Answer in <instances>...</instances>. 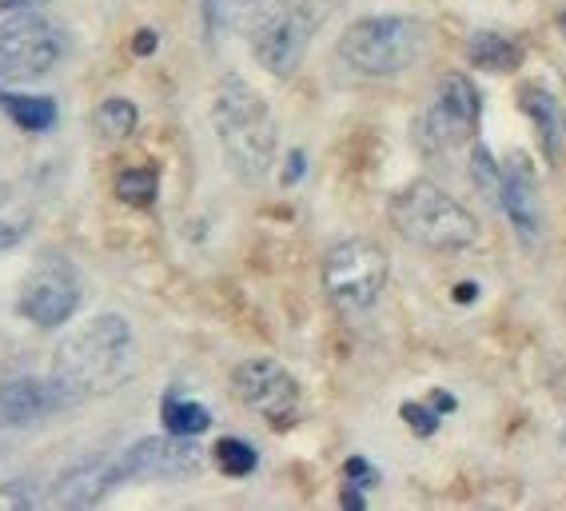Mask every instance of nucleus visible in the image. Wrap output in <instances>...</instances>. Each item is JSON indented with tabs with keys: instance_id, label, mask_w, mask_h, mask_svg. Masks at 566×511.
<instances>
[{
	"instance_id": "nucleus-1",
	"label": "nucleus",
	"mask_w": 566,
	"mask_h": 511,
	"mask_svg": "<svg viewBox=\"0 0 566 511\" xmlns=\"http://www.w3.org/2000/svg\"><path fill=\"white\" fill-rule=\"evenodd\" d=\"M136 372V336L120 312H101L64 336L52 352L49 379L64 408L124 388Z\"/></svg>"
},
{
	"instance_id": "nucleus-2",
	"label": "nucleus",
	"mask_w": 566,
	"mask_h": 511,
	"mask_svg": "<svg viewBox=\"0 0 566 511\" xmlns=\"http://www.w3.org/2000/svg\"><path fill=\"white\" fill-rule=\"evenodd\" d=\"M212 128L220 140L223 164L243 185H260L272 173L280 148V121L272 104L243 81L240 72H223L212 96Z\"/></svg>"
},
{
	"instance_id": "nucleus-3",
	"label": "nucleus",
	"mask_w": 566,
	"mask_h": 511,
	"mask_svg": "<svg viewBox=\"0 0 566 511\" xmlns=\"http://www.w3.org/2000/svg\"><path fill=\"white\" fill-rule=\"evenodd\" d=\"M391 228L427 252H467L479 244V220L436 180H411L387 205Z\"/></svg>"
},
{
	"instance_id": "nucleus-4",
	"label": "nucleus",
	"mask_w": 566,
	"mask_h": 511,
	"mask_svg": "<svg viewBox=\"0 0 566 511\" xmlns=\"http://www.w3.org/2000/svg\"><path fill=\"white\" fill-rule=\"evenodd\" d=\"M427 49V29L419 17H403V12H379V17H364L344 29L335 52L359 76H399V72L415 69Z\"/></svg>"
},
{
	"instance_id": "nucleus-5",
	"label": "nucleus",
	"mask_w": 566,
	"mask_h": 511,
	"mask_svg": "<svg viewBox=\"0 0 566 511\" xmlns=\"http://www.w3.org/2000/svg\"><path fill=\"white\" fill-rule=\"evenodd\" d=\"M391 280V255L367 236H347L324 252V292L339 312H371Z\"/></svg>"
},
{
	"instance_id": "nucleus-6",
	"label": "nucleus",
	"mask_w": 566,
	"mask_h": 511,
	"mask_svg": "<svg viewBox=\"0 0 566 511\" xmlns=\"http://www.w3.org/2000/svg\"><path fill=\"white\" fill-rule=\"evenodd\" d=\"M69 52V36L41 9L9 12L0 21V88L29 84L52 72Z\"/></svg>"
},
{
	"instance_id": "nucleus-7",
	"label": "nucleus",
	"mask_w": 566,
	"mask_h": 511,
	"mask_svg": "<svg viewBox=\"0 0 566 511\" xmlns=\"http://www.w3.org/2000/svg\"><path fill=\"white\" fill-rule=\"evenodd\" d=\"M232 392L243 408L268 419L272 428H292L300 424V408H304V392L300 379L283 368L272 356H252L240 359L232 368Z\"/></svg>"
},
{
	"instance_id": "nucleus-8",
	"label": "nucleus",
	"mask_w": 566,
	"mask_h": 511,
	"mask_svg": "<svg viewBox=\"0 0 566 511\" xmlns=\"http://www.w3.org/2000/svg\"><path fill=\"white\" fill-rule=\"evenodd\" d=\"M81 272L64 255H41L17 292V312L36 327H61L81 312Z\"/></svg>"
},
{
	"instance_id": "nucleus-9",
	"label": "nucleus",
	"mask_w": 566,
	"mask_h": 511,
	"mask_svg": "<svg viewBox=\"0 0 566 511\" xmlns=\"http://www.w3.org/2000/svg\"><path fill=\"white\" fill-rule=\"evenodd\" d=\"M483 121V96L463 72H447L436 88V101L427 104L423 121H419V136L431 153H451L459 144H471Z\"/></svg>"
},
{
	"instance_id": "nucleus-10",
	"label": "nucleus",
	"mask_w": 566,
	"mask_h": 511,
	"mask_svg": "<svg viewBox=\"0 0 566 511\" xmlns=\"http://www.w3.org/2000/svg\"><path fill=\"white\" fill-rule=\"evenodd\" d=\"M200 463H203L200 444L164 431V436H144V440L116 451L112 456V480H116V488L136 480H180V476L200 471Z\"/></svg>"
},
{
	"instance_id": "nucleus-11",
	"label": "nucleus",
	"mask_w": 566,
	"mask_h": 511,
	"mask_svg": "<svg viewBox=\"0 0 566 511\" xmlns=\"http://www.w3.org/2000/svg\"><path fill=\"white\" fill-rule=\"evenodd\" d=\"M339 4H344V0H295L280 29H275L268 41L255 44L252 56L272 72V76H292V72L300 69V61H304L307 44L315 41V32L324 29V21Z\"/></svg>"
},
{
	"instance_id": "nucleus-12",
	"label": "nucleus",
	"mask_w": 566,
	"mask_h": 511,
	"mask_svg": "<svg viewBox=\"0 0 566 511\" xmlns=\"http://www.w3.org/2000/svg\"><path fill=\"white\" fill-rule=\"evenodd\" d=\"M499 212L506 225L515 228L518 244L535 248L543 240V205H538V176L523 153H511L499 160V188H495Z\"/></svg>"
},
{
	"instance_id": "nucleus-13",
	"label": "nucleus",
	"mask_w": 566,
	"mask_h": 511,
	"mask_svg": "<svg viewBox=\"0 0 566 511\" xmlns=\"http://www.w3.org/2000/svg\"><path fill=\"white\" fill-rule=\"evenodd\" d=\"M61 408L64 404L49 376H12L0 384V428H32Z\"/></svg>"
},
{
	"instance_id": "nucleus-14",
	"label": "nucleus",
	"mask_w": 566,
	"mask_h": 511,
	"mask_svg": "<svg viewBox=\"0 0 566 511\" xmlns=\"http://www.w3.org/2000/svg\"><path fill=\"white\" fill-rule=\"evenodd\" d=\"M116 491L112 480V456H84L72 468H64L52 483V503L56 508H96V503Z\"/></svg>"
},
{
	"instance_id": "nucleus-15",
	"label": "nucleus",
	"mask_w": 566,
	"mask_h": 511,
	"mask_svg": "<svg viewBox=\"0 0 566 511\" xmlns=\"http://www.w3.org/2000/svg\"><path fill=\"white\" fill-rule=\"evenodd\" d=\"M292 4L295 0H220L208 12H220V21L255 49L280 29L283 17L292 12Z\"/></svg>"
},
{
	"instance_id": "nucleus-16",
	"label": "nucleus",
	"mask_w": 566,
	"mask_h": 511,
	"mask_svg": "<svg viewBox=\"0 0 566 511\" xmlns=\"http://www.w3.org/2000/svg\"><path fill=\"white\" fill-rule=\"evenodd\" d=\"M463 52H467V64L483 72H515L523 69V56H526L515 36H503L495 29H475L467 36Z\"/></svg>"
},
{
	"instance_id": "nucleus-17",
	"label": "nucleus",
	"mask_w": 566,
	"mask_h": 511,
	"mask_svg": "<svg viewBox=\"0 0 566 511\" xmlns=\"http://www.w3.org/2000/svg\"><path fill=\"white\" fill-rule=\"evenodd\" d=\"M0 113L9 116L21 133L41 136L56 124V101L52 96H32V93H12V88H0Z\"/></svg>"
},
{
	"instance_id": "nucleus-18",
	"label": "nucleus",
	"mask_w": 566,
	"mask_h": 511,
	"mask_svg": "<svg viewBox=\"0 0 566 511\" xmlns=\"http://www.w3.org/2000/svg\"><path fill=\"white\" fill-rule=\"evenodd\" d=\"M518 104H523V113L535 121L538 128V140H543V153L546 160H558V144H563V113H558V101L546 88H523L518 93Z\"/></svg>"
},
{
	"instance_id": "nucleus-19",
	"label": "nucleus",
	"mask_w": 566,
	"mask_h": 511,
	"mask_svg": "<svg viewBox=\"0 0 566 511\" xmlns=\"http://www.w3.org/2000/svg\"><path fill=\"white\" fill-rule=\"evenodd\" d=\"M160 419H164V431L184 436V440H196V436H203V431L212 428V411L203 408L200 399L184 396V392H168L160 399Z\"/></svg>"
},
{
	"instance_id": "nucleus-20",
	"label": "nucleus",
	"mask_w": 566,
	"mask_h": 511,
	"mask_svg": "<svg viewBox=\"0 0 566 511\" xmlns=\"http://www.w3.org/2000/svg\"><path fill=\"white\" fill-rule=\"evenodd\" d=\"M140 124V108L128 101V96H108V101L96 104L92 113V128L104 136V140H128Z\"/></svg>"
},
{
	"instance_id": "nucleus-21",
	"label": "nucleus",
	"mask_w": 566,
	"mask_h": 511,
	"mask_svg": "<svg viewBox=\"0 0 566 511\" xmlns=\"http://www.w3.org/2000/svg\"><path fill=\"white\" fill-rule=\"evenodd\" d=\"M212 460H216V468H220L223 476L243 480V476H252V471L260 468V451H255V444L240 440V436H223V440H216Z\"/></svg>"
},
{
	"instance_id": "nucleus-22",
	"label": "nucleus",
	"mask_w": 566,
	"mask_h": 511,
	"mask_svg": "<svg viewBox=\"0 0 566 511\" xmlns=\"http://www.w3.org/2000/svg\"><path fill=\"white\" fill-rule=\"evenodd\" d=\"M116 196L132 208H153L160 196V176H156V168H124L116 176Z\"/></svg>"
},
{
	"instance_id": "nucleus-23",
	"label": "nucleus",
	"mask_w": 566,
	"mask_h": 511,
	"mask_svg": "<svg viewBox=\"0 0 566 511\" xmlns=\"http://www.w3.org/2000/svg\"><path fill=\"white\" fill-rule=\"evenodd\" d=\"M399 416H403V424L419 440H431L439 431V424H443V411H439L431 399H423V404H419V399H407L403 408H399Z\"/></svg>"
},
{
	"instance_id": "nucleus-24",
	"label": "nucleus",
	"mask_w": 566,
	"mask_h": 511,
	"mask_svg": "<svg viewBox=\"0 0 566 511\" xmlns=\"http://www.w3.org/2000/svg\"><path fill=\"white\" fill-rule=\"evenodd\" d=\"M471 176H475V185L483 188L486 196H495V188H499V160L486 153L483 144H475V153H471Z\"/></svg>"
},
{
	"instance_id": "nucleus-25",
	"label": "nucleus",
	"mask_w": 566,
	"mask_h": 511,
	"mask_svg": "<svg viewBox=\"0 0 566 511\" xmlns=\"http://www.w3.org/2000/svg\"><path fill=\"white\" fill-rule=\"evenodd\" d=\"M0 508L4 511H32V508H41V496L29 491V483L24 480L0 483Z\"/></svg>"
},
{
	"instance_id": "nucleus-26",
	"label": "nucleus",
	"mask_w": 566,
	"mask_h": 511,
	"mask_svg": "<svg viewBox=\"0 0 566 511\" xmlns=\"http://www.w3.org/2000/svg\"><path fill=\"white\" fill-rule=\"evenodd\" d=\"M344 483H347V488L371 491L375 483H379V471H375L364 456H352V460L344 463Z\"/></svg>"
},
{
	"instance_id": "nucleus-27",
	"label": "nucleus",
	"mask_w": 566,
	"mask_h": 511,
	"mask_svg": "<svg viewBox=\"0 0 566 511\" xmlns=\"http://www.w3.org/2000/svg\"><path fill=\"white\" fill-rule=\"evenodd\" d=\"M24 236H29V225H24V220H17V225H0V252L17 248Z\"/></svg>"
},
{
	"instance_id": "nucleus-28",
	"label": "nucleus",
	"mask_w": 566,
	"mask_h": 511,
	"mask_svg": "<svg viewBox=\"0 0 566 511\" xmlns=\"http://www.w3.org/2000/svg\"><path fill=\"white\" fill-rule=\"evenodd\" d=\"M156 44H160L156 29H140V32H136V41H132V52H136V56H153Z\"/></svg>"
},
{
	"instance_id": "nucleus-29",
	"label": "nucleus",
	"mask_w": 566,
	"mask_h": 511,
	"mask_svg": "<svg viewBox=\"0 0 566 511\" xmlns=\"http://www.w3.org/2000/svg\"><path fill=\"white\" fill-rule=\"evenodd\" d=\"M339 503H344V508H352V511H364L367 496L359 488H347V483H344V491H339Z\"/></svg>"
},
{
	"instance_id": "nucleus-30",
	"label": "nucleus",
	"mask_w": 566,
	"mask_h": 511,
	"mask_svg": "<svg viewBox=\"0 0 566 511\" xmlns=\"http://www.w3.org/2000/svg\"><path fill=\"white\" fill-rule=\"evenodd\" d=\"M41 4H49V0H0V12H32Z\"/></svg>"
},
{
	"instance_id": "nucleus-31",
	"label": "nucleus",
	"mask_w": 566,
	"mask_h": 511,
	"mask_svg": "<svg viewBox=\"0 0 566 511\" xmlns=\"http://www.w3.org/2000/svg\"><path fill=\"white\" fill-rule=\"evenodd\" d=\"M300 176H304V153H292L287 156V185L300 180Z\"/></svg>"
},
{
	"instance_id": "nucleus-32",
	"label": "nucleus",
	"mask_w": 566,
	"mask_h": 511,
	"mask_svg": "<svg viewBox=\"0 0 566 511\" xmlns=\"http://www.w3.org/2000/svg\"><path fill=\"white\" fill-rule=\"evenodd\" d=\"M479 296V284H459L455 288V300L459 304H467V300H475Z\"/></svg>"
},
{
	"instance_id": "nucleus-33",
	"label": "nucleus",
	"mask_w": 566,
	"mask_h": 511,
	"mask_svg": "<svg viewBox=\"0 0 566 511\" xmlns=\"http://www.w3.org/2000/svg\"><path fill=\"white\" fill-rule=\"evenodd\" d=\"M558 451L566 456V419H563V428H558Z\"/></svg>"
},
{
	"instance_id": "nucleus-34",
	"label": "nucleus",
	"mask_w": 566,
	"mask_h": 511,
	"mask_svg": "<svg viewBox=\"0 0 566 511\" xmlns=\"http://www.w3.org/2000/svg\"><path fill=\"white\" fill-rule=\"evenodd\" d=\"M4 200H9V185H4V180H0V205H4Z\"/></svg>"
},
{
	"instance_id": "nucleus-35",
	"label": "nucleus",
	"mask_w": 566,
	"mask_h": 511,
	"mask_svg": "<svg viewBox=\"0 0 566 511\" xmlns=\"http://www.w3.org/2000/svg\"><path fill=\"white\" fill-rule=\"evenodd\" d=\"M558 29H563V32H566V9H563V12H558Z\"/></svg>"
},
{
	"instance_id": "nucleus-36",
	"label": "nucleus",
	"mask_w": 566,
	"mask_h": 511,
	"mask_svg": "<svg viewBox=\"0 0 566 511\" xmlns=\"http://www.w3.org/2000/svg\"><path fill=\"white\" fill-rule=\"evenodd\" d=\"M0 456H4V436H0Z\"/></svg>"
},
{
	"instance_id": "nucleus-37",
	"label": "nucleus",
	"mask_w": 566,
	"mask_h": 511,
	"mask_svg": "<svg viewBox=\"0 0 566 511\" xmlns=\"http://www.w3.org/2000/svg\"><path fill=\"white\" fill-rule=\"evenodd\" d=\"M563 133H566V116H563Z\"/></svg>"
}]
</instances>
